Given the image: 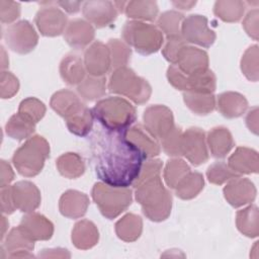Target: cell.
Returning <instances> with one entry per match:
<instances>
[{"mask_svg":"<svg viewBox=\"0 0 259 259\" xmlns=\"http://www.w3.org/2000/svg\"><path fill=\"white\" fill-rule=\"evenodd\" d=\"M46 105L35 97L23 99L18 107V112L27 117L34 123H37L46 114Z\"/></svg>","mask_w":259,"mask_h":259,"instance_id":"obj_45","label":"cell"},{"mask_svg":"<svg viewBox=\"0 0 259 259\" xmlns=\"http://www.w3.org/2000/svg\"><path fill=\"white\" fill-rule=\"evenodd\" d=\"M20 16V4L14 1H0V19L3 24L12 23Z\"/></svg>","mask_w":259,"mask_h":259,"instance_id":"obj_49","label":"cell"},{"mask_svg":"<svg viewBox=\"0 0 259 259\" xmlns=\"http://www.w3.org/2000/svg\"><path fill=\"white\" fill-rule=\"evenodd\" d=\"M9 258H31L34 257L31 251H18L8 256Z\"/></svg>","mask_w":259,"mask_h":259,"instance_id":"obj_57","label":"cell"},{"mask_svg":"<svg viewBox=\"0 0 259 259\" xmlns=\"http://www.w3.org/2000/svg\"><path fill=\"white\" fill-rule=\"evenodd\" d=\"M180 34L186 44L205 49L210 48L217 38L215 32L208 27L207 18L199 14H191L183 19Z\"/></svg>","mask_w":259,"mask_h":259,"instance_id":"obj_10","label":"cell"},{"mask_svg":"<svg viewBox=\"0 0 259 259\" xmlns=\"http://www.w3.org/2000/svg\"><path fill=\"white\" fill-rule=\"evenodd\" d=\"M95 30L92 24L81 18H74L69 21L64 31L66 42L75 50L85 49L94 39Z\"/></svg>","mask_w":259,"mask_h":259,"instance_id":"obj_19","label":"cell"},{"mask_svg":"<svg viewBox=\"0 0 259 259\" xmlns=\"http://www.w3.org/2000/svg\"><path fill=\"white\" fill-rule=\"evenodd\" d=\"M40 258H70L71 255L67 249L54 248V249H44L39 254Z\"/></svg>","mask_w":259,"mask_h":259,"instance_id":"obj_53","label":"cell"},{"mask_svg":"<svg viewBox=\"0 0 259 259\" xmlns=\"http://www.w3.org/2000/svg\"><path fill=\"white\" fill-rule=\"evenodd\" d=\"M143 121L147 132L159 142L166 138L175 127L171 109L161 104L147 107L143 114Z\"/></svg>","mask_w":259,"mask_h":259,"instance_id":"obj_11","label":"cell"},{"mask_svg":"<svg viewBox=\"0 0 259 259\" xmlns=\"http://www.w3.org/2000/svg\"><path fill=\"white\" fill-rule=\"evenodd\" d=\"M72 243L79 250L93 248L99 240V233L96 226L88 220L77 222L72 230Z\"/></svg>","mask_w":259,"mask_h":259,"instance_id":"obj_27","label":"cell"},{"mask_svg":"<svg viewBox=\"0 0 259 259\" xmlns=\"http://www.w3.org/2000/svg\"><path fill=\"white\" fill-rule=\"evenodd\" d=\"M108 89L111 93L124 96L138 105L146 103L152 94V87L148 81L127 66L114 69L109 77Z\"/></svg>","mask_w":259,"mask_h":259,"instance_id":"obj_5","label":"cell"},{"mask_svg":"<svg viewBox=\"0 0 259 259\" xmlns=\"http://www.w3.org/2000/svg\"><path fill=\"white\" fill-rule=\"evenodd\" d=\"M19 227L32 241H47L53 237L54 225L38 212H28L20 221Z\"/></svg>","mask_w":259,"mask_h":259,"instance_id":"obj_20","label":"cell"},{"mask_svg":"<svg viewBox=\"0 0 259 259\" xmlns=\"http://www.w3.org/2000/svg\"><path fill=\"white\" fill-rule=\"evenodd\" d=\"M181 154L193 166H199L208 160L205 133L199 127H189L182 133Z\"/></svg>","mask_w":259,"mask_h":259,"instance_id":"obj_12","label":"cell"},{"mask_svg":"<svg viewBox=\"0 0 259 259\" xmlns=\"http://www.w3.org/2000/svg\"><path fill=\"white\" fill-rule=\"evenodd\" d=\"M50 156L48 141L38 135L31 136L13 154L12 163L17 172L24 177H33L40 173Z\"/></svg>","mask_w":259,"mask_h":259,"instance_id":"obj_4","label":"cell"},{"mask_svg":"<svg viewBox=\"0 0 259 259\" xmlns=\"http://www.w3.org/2000/svg\"><path fill=\"white\" fill-rule=\"evenodd\" d=\"M57 5L61 6L68 13H77L80 10V7L83 5L80 1H59L56 2Z\"/></svg>","mask_w":259,"mask_h":259,"instance_id":"obj_55","label":"cell"},{"mask_svg":"<svg viewBox=\"0 0 259 259\" xmlns=\"http://www.w3.org/2000/svg\"><path fill=\"white\" fill-rule=\"evenodd\" d=\"M223 192L229 204L237 208L254 201L257 190L250 179L239 176L228 181Z\"/></svg>","mask_w":259,"mask_h":259,"instance_id":"obj_16","label":"cell"},{"mask_svg":"<svg viewBox=\"0 0 259 259\" xmlns=\"http://www.w3.org/2000/svg\"><path fill=\"white\" fill-rule=\"evenodd\" d=\"M1 221H2V230H1V240H3L4 239V236H5V232H6V229H7V227H8V222H7V220H6V218L4 217V215H2L1 217Z\"/></svg>","mask_w":259,"mask_h":259,"instance_id":"obj_58","label":"cell"},{"mask_svg":"<svg viewBox=\"0 0 259 259\" xmlns=\"http://www.w3.org/2000/svg\"><path fill=\"white\" fill-rule=\"evenodd\" d=\"M91 110L94 118L109 131L125 132L137 119L135 106L119 96L102 98Z\"/></svg>","mask_w":259,"mask_h":259,"instance_id":"obj_3","label":"cell"},{"mask_svg":"<svg viewBox=\"0 0 259 259\" xmlns=\"http://www.w3.org/2000/svg\"><path fill=\"white\" fill-rule=\"evenodd\" d=\"M19 89L18 79L8 71L1 72L0 81V95L2 99H7L13 97Z\"/></svg>","mask_w":259,"mask_h":259,"instance_id":"obj_48","label":"cell"},{"mask_svg":"<svg viewBox=\"0 0 259 259\" xmlns=\"http://www.w3.org/2000/svg\"><path fill=\"white\" fill-rule=\"evenodd\" d=\"M172 4L178 9L190 10L192 8V6H194L196 4V2L195 1H173Z\"/></svg>","mask_w":259,"mask_h":259,"instance_id":"obj_56","label":"cell"},{"mask_svg":"<svg viewBox=\"0 0 259 259\" xmlns=\"http://www.w3.org/2000/svg\"><path fill=\"white\" fill-rule=\"evenodd\" d=\"M182 131L180 127L175 126L170 134L164 138L160 143L163 151L171 157L177 158L182 156L181 154V139H182Z\"/></svg>","mask_w":259,"mask_h":259,"instance_id":"obj_46","label":"cell"},{"mask_svg":"<svg viewBox=\"0 0 259 259\" xmlns=\"http://www.w3.org/2000/svg\"><path fill=\"white\" fill-rule=\"evenodd\" d=\"M50 105L55 112L65 119L73 116L85 106L79 96L69 89H62L54 93Z\"/></svg>","mask_w":259,"mask_h":259,"instance_id":"obj_23","label":"cell"},{"mask_svg":"<svg viewBox=\"0 0 259 259\" xmlns=\"http://www.w3.org/2000/svg\"><path fill=\"white\" fill-rule=\"evenodd\" d=\"M239 176L240 175L235 173L224 161L214 162L206 170V177L208 181L215 185H222Z\"/></svg>","mask_w":259,"mask_h":259,"instance_id":"obj_44","label":"cell"},{"mask_svg":"<svg viewBox=\"0 0 259 259\" xmlns=\"http://www.w3.org/2000/svg\"><path fill=\"white\" fill-rule=\"evenodd\" d=\"M236 226L240 233L249 238L259 235V212L255 204H251L237 212Z\"/></svg>","mask_w":259,"mask_h":259,"instance_id":"obj_31","label":"cell"},{"mask_svg":"<svg viewBox=\"0 0 259 259\" xmlns=\"http://www.w3.org/2000/svg\"><path fill=\"white\" fill-rule=\"evenodd\" d=\"M163 163L159 159H148L143 163L138 178L133 183L136 200L143 213L152 222H163L171 213L172 194L161 178Z\"/></svg>","mask_w":259,"mask_h":259,"instance_id":"obj_2","label":"cell"},{"mask_svg":"<svg viewBox=\"0 0 259 259\" xmlns=\"http://www.w3.org/2000/svg\"><path fill=\"white\" fill-rule=\"evenodd\" d=\"M143 231V221L140 215L126 213L115 224V233L117 237L124 242H135Z\"/></svg>","mask_w":259,"mask_h":259,"instance_id":"obj_30","label":"cell"},{"mask_svg":"<svg viewBox=\"0 0 259 259\" xmlns=\"http://www.w3.org/2000/svg\"><path fill=\"white\" fill-rule=\"evenodd\" d=\"M56 2H42L40 4L48 5L41 7L35 14L34 22L39 32L45 36H58L62 34L67 27V16L56 6Z\"/></svg>","mask_w":259,"mask_h":259,"instance_id":"obj_13","label":"cell"},{"mask_svg":"<svg viewBox=\"0 0 259 259\" xmlns=\"http://www.w3.org/2000/svg\"><path fill=\"white\" fill-rule=\"evenodd\" d=\"M3 38L7 47L19 55L32 52L38 42V35L27 20L10 24L3 32Z\"/></svg>","mask_w":259,"mask_h":259,"instance_id":"obj_9","label":"cell"},{"mask_svg":"<svg viewBox=\"0 0 259 259\" xmlns=\"http://www.w3.org/2000/svg\"><path fill=\"white\" fill-rule=\"evenodd\" d=\"M159 9L155 1H126L123 13L133 20L153 21L158 15Z\"/></svg>","mask_w":259,"mask_h":259,"instance_id":"obj_32","label":"cell"},{"mask_svg":"<svg viewBox=\"0 0 259 259\" xmlns=\"http://www.w3.org/2000/svg\"><path fill=\"white\" fill-rule=\"evenodd\" d=\"M1 49H2V50H1V53H2V63H1V68H2V71H4V69L8 67V63H9V61H6V62H5V60H6V53H5L4 48H3V47H2Z\"/></svg>","mask_w":259,"mask_h":259,"instance_id":"obj_59","label":"cell"},{"mask_svg":"<svg viewBox=\"0 0 259 259\" xmlns=\"http://www.w3.org/2000/svg\"><path fill=\"white\" fill-rule=\"evenodd\" d=\"M91 196L101 214L108 220L123 212L133 201V192L128 187H116L104 182L94 184Z\"/></svg>","mask_w":259,"mask_h":259,"instance_id":"obj_7","label":"cell"},{"mask_svg":"<svg viewBox=\"0 0 259 259\" xmlns=\"http://www.w3.org/2000/svg\"><path fill=\"white\" fill-rule=\"evenodd\" d=\"M34 248V241H32L18 226L13 228L6 236L5 241L1 247L7 252V257L18 251H32Z\"/></svg>","mask_w":259,"mask_h":259,"instance_id":"obj_36","label":"cell"},{"mask_svg":"<svg viewBox=\"0 0 259 259\" xmlns=\"http://www.w3.org/2000/svg\"><path fill=\"white\" fill-rule=\"evenodd\" d=\"M121 34L124 42L143 56L158 52L164 42L162 31L157 26L143 21H126Z\"/></svg>","mask_w":259,"mask_h":259,"instance_id":"obj_6","label":"cell"},{"mask_svg":"<svg viewBox=\"0 0 259 259\" xmlns=\"http://www.w3.org/2000/svg\"><path fill=\"white\" fill-rule=\"evenodd\" d=\"M77 92L86 101H94L106 93V78L88 76L77 86Z\"/></svg>","mask_w":259,"mask_h":259,"instance_id":"obj_37","label":"cell"},{"mask_svg":"<svg viewBox=\"0 0 259 259\" xmlns=\"http://www.w3.org/2000/svg\"><path fill=\"white\" fill-rule=\"evenodd\" d=\"M183 101L197 115H206L212 112L217 106L215 97L212 93L186 91L183 92Z\"/></svg>","mask_w":259,"mask_h":259,"instance_id":"obj_29","label":"cell"},{"mask_svg":"<svg viewBox=\"0 0 259 259\" xmlns=\"http://www.w3.org/2000/svg\"><path fill=\"white\" fill-rule=\"evenodd\" d=\"M16 209L28 213L34 211L40 204L39 189L30 181H18L11 186Z\"/></svg>","mask_w":259,"mask_h":259,"instance_id":"obj_18","label":"cell"},{"mask_svg":"<svg viewBox=\"0 0 259 259\" xmlns=\"http://www.w3.org/2000/svg\"><path fill=\"white\" fill-rule=\"evenodd\" d=\"M258 153L247 147H238L229 157L228 166L238 175L258 172Z\"/></svg>","mask_w":259,"mask_h":259,"instance_id":"obj_24","label":"cell"},{"mask_svg":"<svg viewBox=\"0 0 259 259\" xmlns=\"http://www.w3.org/2000/svg\"><path fill=\"white\" fill-rule=\"evenodd\" d=\"M124 133L102 126L94 133L90 142L91 162L96 176L102 182L116 187L133 185L145 160Z\"/></svg>","mask_w":259,"mask_h":259,"instance_id":"obj_1","label":"cell"},{"mask_svg":"<svg viewBox=\"0 0 259 259\" xmlns=\"http://www.w3.org/2000/svg\"><path fill=\"white\" fill-rule=\"evenodd\" d=\"M84 66L89 76L104 77L111 69V57L107 45L96 40L84 53Z\"/></svg>","mask_w":259,"mask_h":259,"instance_id":"obj_14","label":"cell"},{"mask_svg":"<svg viewBox=\"0 0 259 259\" xmlns=\"http://www.w3.org/2000/svg\"><path fill=\"white\" fill-rule=\"evenodd\" d=\"M56 166L60 174L68 179H76L85 172V163L77 153L61 155L56 161Z\"/></svg>","mask_w":259,"mask_h":259,"instance_id":"obj_34","label":"cell"},{"mask_svg":"<svg viewBox=\"0 0 259 259\" xmlns=\"http://www.w3.org/2000/svg\"><path fill=\"white\" fill-rule=\"evenodd\" d=\"M13 179H14V172L10 164L5 160H1V176H0L1 188L5 186H9V184Z\"/></svg>","mask_w":259,"mask_h":259,"instance_id":"obj_52","label":"cell"},{"mask_svg":"<svg viewBox=\"0 0 259 259\" xmlns=\"http://www.w3.org/2000/svg\"><path fill=\"white\" fill-rule=\"evenodd\" d=\"M166 75L168 82L175 89L183 92L213 93L217 88L215 75L209 69L193 75H185L175 65H170Z\"/></svg>","mask_w":259,"mask_h":259,"instance_id":"obj_8","label":"cell"},{"mask_svg":"<svg viewBox=\"0 0 259 259\" xmlns=\"http://www.w3.org/2000/svg\"><path fill=\"white\" fill-rule=\"evenodd\" d=\"M106 45L110 52L111 68L117 69L120 67H125L131 61V47H128L124 41L117 38L109 39Z\"/></svg>","mask_w":259,"mask_h":259,"instance_id":"obj_42","label":"cell"},{"mask_svg":"<svg viewBox=\"0 0 259 259\" xmlns=\"http://www.w3.org/2000/svg\"><path fill=\"white\" fill-rule=\"evenodd\" d=\"M184 19V15L175 10H168L163 12L158 20V28L163 31L166 36H177L180 34L181 24Z\"/></svg>","mask_w":259,"mask_h":259,"instance_id":"obj_41","label":"cell"},{"mask_svg":"<svg viewBox=\"0 0 259 259\" xmlns=\"http://www.w3.org/2000/svg\"><path fill=\"white\" fill-rule=\"evenodd\" d=\"M185 45L187 44L181 35L167 36L165 45L162 48V55L169 63H171V65H175L178 53Z\"/></svg>","mask_w":259,"mask_h":259,"instance_id":"obj_47","label":"cell"},{"mask_svg":"<svg viewBox=\"0 0 259 259\" xmlns=\"http://www.w3.org/2000/svg\"><path fill=\"white\" fill-rule=\"evenodd\" d=\"M241 71L245 77L253 82L258 81L259 67H258V46L249 47L241 59Z\"/></svg>","mask_w":259,"mask_h":259,"instance_id":"obj_43","label":"cell"},{"mask_svg":"<svg viewBox=\"0 0 259 259\" xmlns=\"http://www.w3.org/2000/svg\"><path fill=\"white\" fill-rule=\"evenodd\" d=\"M175 66L185 75H193L208 69V55L203 50L185 45L178 53Z\"/></svg>","mask_w":259,"mask_h":259,"instance_id":"obj_17","label":"cell"},{"mask_svg":"<svg viewBox=\"0 0 259 259\" xmlns=\"http://www.w3.org/2000/svg\"><path fill=\"white\" fill-rule=\"evenodd\" d=\"M89 206L88 196L78 190L69 189L65 191L59 200L60 212L68 219L82 218Z\"/></svg>","mask_w":259,"mask_h":259,"instance_id":"obj_22","label":"cell"},{"mask_svg":"<svg viewBox=\"0 0 259 259\" xmlns=\"http://www.w3.org/2000/svg\"><path fill=\"white\" fill-rule=\"evenodd\" d=\"M246 4L243 1L220 0L214 3L213 13L225 22L239 21L245 12Z\"/></svg>","mask_w":259,"mask_h":259,"instance_id":"obj_38","label":"cell"},{"mask_svg":"<svg viewBox=\"0 0 259 259\" xmlns=\"http://www.w3.org/2000/svg\"><path fill=\"white\" fill-rule=\"evenodd\" d=\"M190 171L188 164L180 159L173 158L169 160L164 168V180L169 188L174 189L177 183Z\"/></svg>","mask_w":259,"mask_h":259,"instance_id":"obj_40","label":"cell"},{"mask_svg":"<svg viewBox=\"0 0 259 259\" xmlns=\"http://www.w3.org/2000/svg\"><path fill=\"white\" fill-rule=\"evenodd\" d=\"M246 125L255 135H258V107H253L246 116Z\"/></svg>","mask_w":259,"mask_h":259,"instance_id":"obj_54","label":"cell"},{"mask_svg":"<svg viewBox=\"0 0 259 259\" xmlns=\"http://www.w3.org/2000/svg\"><path fill=\"white\" fill-rule=\"evenodd\" d=\"M206 144L214 158H225L235 146L232 134L224 126L211 128L207 133Z\"/></svg>","mask_w":259,"mask_h":259,"instance_id":"obj_28","label":"cell"},{"mask_svg":"<svg viewBox=\"0 0 259 259\" xmlns=\"http://www.w3.org/2000/svg\"><path fill=\"white\" fill-rule=\"evenodd\" d=\"M35 130V123L23 116L19 112L13 114L5 124V132L11 139L22 141L32 136Z\"/></svg>","mask_w":259,"mask_h":259,"instance_id":"obj_35","label":"cell"},{"mask_svg":"<svg viewBox=\"0 0 259 259\" xmlns=\"http://www.w3.org/2000/svg\"><path fill=\"white\" fill-rule=\"evenodd\" d=\"M1 197V210L5 214H11L16 210L13 196H12V190L11 186H5L1 188L0 192Z\"/></svg>","mask_w":259,"mask_h":259,"instance_id":"obj_51","label":"cell"},{"mask_svg":"<svg viewBox=\"0 0 259 259\" xmlns=\"http://www.w3.org/2000/svg\"><path fill=\"white\" fill-rule=\"evenodd\" d=\"M86 69L83 60L76 54H68L60 63V75L62 80L70 85H79L85 79Z\"/></svg>","mask_w":259,"mask_h":259,"instance_id":"obj_26","label":"cell"},{"mask_svg":"<svg viewBox=\"0 0 259 259\" xmlns=\"http://www.w3.org/2000/svg\"><path fill=\"white\" fill-rule=\"evenodd\" d=\"M126 139L133 143L142 153L144 159H153L161 152L160 145L144 127V125L138 123L125 131Z\"/></svg>","mask_w":259,"mask_h":259,"instance_id":"obj_21","label":"cell"},{"mask_svg":"<svg viewBox=\"0 0 259 259\" xmlns=\"http://www.w3.org/2000/svg\"><path fill=\"white\" fill-rule=\"evenodd\" d=\"M93 113L86 105L73 116L65 119L68 130L75 136L86 137L93 127Z\"/></svg>","mask_w":259,"mask_h":259,"instance_id":"obj_39","label":"cell"},{"mask_svg":"<svg viewBox=\"0 0 259 259\" xmlns=\"http://www.w3.org/2000/svg\"><path fill=\"white\" fill-rule=\"evenodd\" d=\"M217 106L223 116L237 118L242 116L248 108L247 99L238 92L228 91L218 96Z\"/></svg>","mask_w":259,"mask_h":259,"instance_id":"obj_25","label":"cell"},{"mask_svg":"<svg viewBox=\"0 0 259 259\" xmlns=\"http://www.w3.org/2000/svg\"><path fill=\"white\" fill-rule=\"evenodd\" d=\"M258 16H259V10L255 8L249 11L243 20V27L245 31L254 40L258 39V33H259Z\"/></svg>","mask_w":259,"mask_h":259,"instance_id":"obj_50","label":"cell"},{"mask_svg":"<svg viewBox=\"0 0 259 259\" xmlns=\"http://www.w3.org/2000/svg\"><path fill=\"white\" fill-rule=\"evenodd\" d=\"M82 13L85 19L97 28L110 25L117 17V9L111 1H86L82 5Z\"/></svg>","mask_w":259,"mask_h":259,"instance_id":"obj_15","label":"cell"},{"mask_svg":"<svg viewBox=\"0 0 259 259\" xmlns=\"http://www.w3.org/2000/svg\"><path fill=\"white\" fill-rule=\"evenodd\" d=\"M204 179L201 173L189 171L175 186V194L177 197L188 200L196 197L203 189Z\"/></svg>","mask_w":259,"mask_h":259,"instance_id":"obj_33","label":"cell"}]
</instances>
